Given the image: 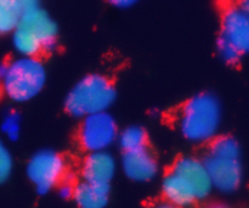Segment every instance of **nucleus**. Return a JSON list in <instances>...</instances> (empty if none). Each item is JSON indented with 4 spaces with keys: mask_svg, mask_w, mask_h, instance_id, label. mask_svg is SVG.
<instances>
[{
    "mask_svg": "<svg viewBox=\"0 0 249 208\" xmlns=\"http://www.w3.org/2000/svg\"><path fill=\"white\" fill-rule=\"evenodd\" d=\"M18 26L31 32L41 43L44 50H51L57 38V26L49 14L40 7L22 12Z\"/></svg>",
    "mask_w": 249,
    "mask_h": 208,
    "instance_id": "1a4fd4ad",
    "label": "nucleus"
},
{
    "mask_svg": "<svg viewBox=\"0 0 249 208\" xmlns=\"http://www.w3.org/2000/svg\"><path fill=\"white\" fill-rule=\"evenodd\" d=\"M73 189H74V188H73L71 184H68V183H63V184L60 187L61 197H63V199H70V197H72Z\"/></svg>",
    "mask_w": 249,
    "mask_h": 208,
    "instance_id": "412c9836",
    "label": "nucleus"
},
{
    "mask_svg": "<svg viewBox=\"0 0 249 208\" xmlns=\"http://www.w3.org/2000/svg\"><path fill=\"white\" fill-rule=\"evenodd\" d=\"M221 104L218 97L209 93L195 95L182 107L178 126L186 140L195 144L214 140L220 129Z\"/></svg>",
    "mask_w": 249,
    "mask_h": 208,
    "instance_id": "f257e3e1",
    "label": "nucleus"
},
{
    "mask_svg": "<svg viewBox=\"0 0 249 208\" xmlns=\"http://www.w3.org/2000/svg\"><path fill=\"white\" fill-rule=\"evenodd\" d=\"M213 188L225 194L236 191L243 178L241 146L231 136L212 140L208 155L203 161Z\"/></svg>",
    "mask_w": 249,
    "mask_h": 208,
    "instance_id": "f03ea898",
    "label": "nucleus"
},
{
    "mask_svg": "<svg viewBox=\"0 0 249 208\" xmlns=\"http://www.w3.org/2000/svg\"><path fill=\"white\" fill-rule=\"evenodd\" d=\"M119 146L126 151L138 150V149L146 148V141H147V135H146L145 129H142L139 126H130L126 127L125 129L118 133Z\"/></svg>",
    "mask_w": 249,
    "mask_h": 208,
    "instance_id": "dca6fc26",
    "label": "nucleus"
},
{
    "mask_svg": "<svg viewBox=\"0 0 249 208\" xmlns=\"http://www.w3.org/2000/svg\"><path fill=\"white\" fill-rule=\"evenodd\" d=\"M112 5L118 7H129L135 4L138 0H108Z\"/></svg>",
    "mask_w": 249,
    "mask_h": 208,
    "instance_id": "4be33fe9",
    "label": "nucleus"
},
{
    "mask_svg": "<svg viewBox=\"0 0 249 208\" xmlns=\"http://www.w3.org/2000/svg\"><path fill=\"white\" fill-rule=\"evenodd\" d=\"M172 170L186 180L198 201L207 199L211 195L213 185L203 161L195 157H182L175 162Z\"/></svg>",
    "mask_w": 249,
    "mask_h": 208,
    "instance_id": "6e6552de",
    "label": "nucleus"
},
{
    "mask_svg": "<svg viewBox=\"0 0 249 208\" xmlns=\"http://www.w3.org/2000/svg\"><path fill=\"white\" fill-rule=\"evenodd\" d=\"M116 172L117 161L108 151L89 152L83 161L82 175L84 182L108 187Z\"/></svg>",
    "mask_w": 249,
    "mask_h": 208,
    "instance_id": "9b49d317",
    "label": "nucleus"
},
{
    "mask_svg": "<svg viewBox=\"0 0 249 208\" xmlns=\"http://www.w3.org/2000/svg\"><path fill=\"white\" fill-rule=\"evenodd\" d=\"M46 83V70L39 58L19 56L6 65L0 85L7 97L16 102L34 99Z\"/></svg>",
    "mask_w": 249,
    "mask_h": 208,
    "instance_id": "20e7f679",
    "label": "nucleus"
},
{
    "mask_svg": "<svg viewBox=\"0 0 249 208\" xmlns=\"http://www.w3.org/2000/svg\"><path fill=\"white\" fill-rule=\"evenodd\" d=\"M12 166L14 162H12L11 153L0 141V184L9 179L12 172Z\"/></svg>",
    "mask_w": 249,
    "mask_h": 208,
    "instance_id": "a211bd4d",
    "label": "nucleus"
},
{
    "mask_svg": "<svg viewBox=\"0 0 249 208\" xmlns=\"http://www.w3.org/2000/svg\"><path fill=\"white\" fill-rule=\"evenodd\" d=\"M207 208H228V207L224 206V205H212V206H209Z\"/></svg>",
    "mask_w": 249,
    "mask_h": 208,
    "instance_id": "b1692460",
    "label": "nucleus"
},
{
    "mask_svg": "<svg viewBox=\"0 0 249 208\" xmlns=\"http://www.w3.org/2000/svg\"><path fill=\"white\" fill-rule=\"evenodd\" d=\"M218 51L219 54H220L221 58L229 63L237 62V61L242 57L240 51H237L233 46H231L230 44L225 43V41L220 40V39H219L218 41Z\"/></svg>",
    "mask_w": 249,
    "mask_h": 208,
    "instance_id": "6ab92c4d",
    "label": "nucleus"
},
{
    "mask_svg": "<svg viewBox=\"0 0 249 208\" xmlns=\"http://www.w3.org/2000/svg\"><path fill=\"white\" fill-rule=\"evenodd\" d=\"M121 166L129 179L139 183L150 182L158 173L157 161L146 148L124 152Z\"/></svg>",
    "mask_w": 249,
    "mask_h": 208,
    "instance_id": "9d476101",
    "label": "nucleus"
},
{
    "mask_svg": "<svg viewBox=\"0 0 249 208\" xmlns=\"http://www.w3.org/2000/svg\"><path fill=\"white\" fill-rule=\"evenodd\" d=\"M116 100V89L107 77L89 75L79 80L66 97V110L72 116L84 118L105 112Z\"/></svg>",
    "mask_w": 249,
    "mask_h": 208,
    "instance_id": "7ed1b4c3",
    "label": "nucleus"
},
{
    "mask_svg": "<svg viewBox=\"0 0 249 208\" xmlns=\"http://www.w3.org/2000/svg\"><path fill=\"white\" fill-rule=\"evenodd\" d=\"M17 4L19 5V7L22 9V11H26V10L34 9V7H38L39 0H16Z\"/></svg>",
    "mask_w": 249,
    "mask_h": 208,
    "instance_id": "aec40b11",
    "label": "nucleus"
},
{
    "mask_svg": "<svg viewBox=\"0 0 249 208\" xmlns=\"http://www.w3.org/2000/svg\"><path fill=\"white\" fill-rule=\"evenodd\" d=\"M72 197L79 208H105L108 202V187L83 180L74 187Z\"/></svg>",
    "mask_w": 249,
    "mask_h": 208,
    "instance_id": "ddd939ff",
    "label": "nucleus"
},
{
    "mask_svg": "<svg viewBox=\"0 0 249 208\" xmlns=\"http://www.w3.org/2000/svg\"><path fill=\"white\" fill-rule=\"evenodd\" d=\"M220 40L245 55L249 49V14L247 5H229L223 14Z\"/></svg>",
    "mask_w": 249,
    "mask_h": 208,
    "instance_id": "0eeeda50",
    "label": "nucleus"
},
{
    "mask_svg": "<svg viewBox=\"0 0 249 208\" xmlns=\"http://www.w3.org/2000/svg\"><path fill=\"white\" fill-rule=\"evenodd\" d=\"M117 122L107 111L83 118L79 129L80 146L88 152L107 151L118 138Z\"/></svg>",
    "mask_w": 249,
    "mask_h": 208,
    "instance_id": "423d86ee",
    "label": "nucleus"
},
{
    "mask_svg": "<svg viewBox=\"0 0 249 208\" xmlns=\"http://www.w3.org/2000/svg\"><path fill=\"white\" fill-rule=\"evenodd\" d=\"M242 2H243V4H246V5H247V0H243Z\"/></svg>",
    "mask_w": 249,
    "mask_h": 208,
    "instance_id": "393cba45",
    "label": "nucleus"
},
{
    "mask_svg": "<svg viewBox=\"0 0 249 208\" xmlns=\"http://www.w3.org/2000/svg\"><path fill=\"white\" fill-rule=\"evenodd\" d=\"M156 208H178V207H175V206H172V205H169V204H167V202H164V204H160V205H158L157 207Z\"/></svg>",
    "mask_w": 249,
    "mask_h": 208,
    "instance_id": "5701e85b",
    "label": "nucleus"
},
{
    "mask_svg": "<svg viewBox=\"0 0 249 208\" xmlns=\"http://www.w3.org/2000/svg\"><path fill=\"white\" fill-rule=\"evenodd\" d=\"M162 192L167 204L178 208H190L198 201L192 188L174 170H170L163 179Z\"/></svg>",
    "mask_w": 249,
    "mask_h": 208,
    "instance_id": "f8f14e48",
    "label": "nucleus"
},
{
    "mask_svg": "<svg viewBox=\"0 0 249 208\" xmlns=\"http://www.w3.org/2000/svg\"><path fill=\"white\" fill-rule=\"evenodd\" d=\"M1 132L10 140H16L21 132V118L16 112H10L1 122Z\"/></svg>",
    "mask_w": 249,
    "mask_h": 208,
    "instance_id": "f3484780",
    "label": "nucleus"
},
{
    "mask_svg": "<svg viewBox=\"0 0 249 208\" xmlns=\"http://www.w3.org/2000/svg\"><path fill=\"white\" fill-rule=\"evenodd\" d=\"M12 44L15 50L23 57H36L44 50L40 41L21 26H17L12 32Z\"/></svg>",
    "mask_w": 249,
    "mask_h": 208,
    "instance_id": "4468645a",
    "label": "nucleus"
},
{
    "mask_svg": "<svg viewBox=\"0 0 249 208\" xmlns=\"http://www.w3.org/2000/svg\"><path fill=\"white\" fill-rule=\"evenodd\" d=\"M28 179L40 194H46L61 184L67 174V165L60 153L41 150L34 153L27 163Z\"/></svg>",
    "mask_w": 249,
    "mask_h": 208,
    "instance_id": "39448f33",
    "label": "nucleus"
},
{
    "mask_svg": "<svg viewBox=\"0 0 249 208\" xmlns=\"http://www.w3.org/2000/svg\"><path fill=\"white\" fill-rule=\"evenodd\" d=\"M22 12L16 0H0V34L12 33L18 26Z\"/></svg>",
    "mask_w": 249,
    "mask_h": 208,
    "instance_id": "2eb2a0df",
    "label": "nucleus"
}]
</instances>
